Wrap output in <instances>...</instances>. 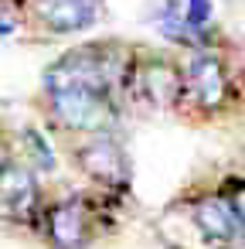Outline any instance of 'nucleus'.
Masks as SVG:
<instances>
[{
	"mask_svg": "<svg viewBox=\"0 0 245 249\" xmlns=\"http://www.w3.org/2000/svg\"><path fill=\"white\" fill-rule=\"evenodd\" d=\"M0 188H4V218L7 222H34V215L41 212V195H38L34 174L24 164L7 160Z\"/></svg>",
	"mask_w": 245,
	"mask_h": 249,
	"instance_id": "39448f33",
	"label": "nucleus"
},
{
	"mask_svg": "<svg viewBox=\"0 0 245 249\" xmlns=\"http://www.w3.org/2000/svg\"><path fill=\"white\" fill-rule=\"evenodd\" d=\"M79 164L85 167V174H92L99 184H106L113 191H123L130 181L126 154L109 133H92V140L79 147Z\"/></svg>",
	"mask_w": 245,
	"mask_h": 249,
	"instance_id": "f03ea898",
	"label": "nucleus"
},
{
	"mask_svg": "<svg viewBox=\"0 0 245 249\" xmlns=\"http://www.w3.org/2000/svg\"><path fill=\"white\" fill-rule=\"evenodd\" d=\"M184 96H191L201 109H218L228 99V75L225 65L214 55H197L191 58L184 72Z\"/></svg>",
	"mask_w": 245,
	"mask_h": 249,
	"instance_id": "20e7f679",
	"label": "nucleus"
},
{
	"mask_svg": "<svg viewBox=\"0 0 245 249\" xmlns=\"http://www.w3.org/2000/svg\"><path fill=\"white\" fill-rule=\"evenodd\" d=\"M228 198H231V205H235V215H238V222H242V232H245V184H238V191H228Z\"/></svg>",
	"mask_w": 245,
	"mask_h": 249,
	"instance_id": "6e6552de",
	"label": "nucleus"
},
{
	"mask_svg": "<svg viewBox=\"0 0 245 249\" xmlns=\"http://www.w3.org/2000/svg\"><path fill=\"white\" fill-rule=\"evenodd\" d=\"M45 232L55 249H82L92 239V208L85 198H62L45 212Z\"/></svg>",
	"mask_w": 245,
	"mask_h": 249,
	"instance_id": "f257e3e1",
	"label": "nucleus"
},
{
	"mask_svg": "<svg viewBox=\"0 0 245 249\" xmlns=\"http://www.w3.org/2000/svg\"><path fill=\"white\" fill-rule=\"evenodd\" d=\"M242 75H245V72H242Z\"/></svg>",
	"mask_w": 245,
	"mask_h": 249,
	"instance_id": "1a4fd4ad",
	"label": "nucleus"
},
{
	"mask_svg": "<svg viewBox=\"0 0 245 249\" xmlns=\"http://www.w3.org/2000/svg\"><path fill=\"white\" fill-rule=\"evenodd\" d=\"M194 225H197V232L208 242H221V246H228V242H235V239L245 235L228 195H208V198H201L194 205Z\"/></svg>",
	"mask_w": 245,
	"mask_h": 249,
	"instance_id": "423d86ee",
	"label": "nucleus"
},
{
	"mask_svg": "<svg viewBox=\"0 0 245 249\" xmlns=\"http://www.w3.org/2000/svg\"><path fill=\"white\" fill-rule=\"evenodd\" d=\"M34 7H38V18L58 35L82 31V28L96 24V18H99L96 0H34Z\"/></svg>",
	"mask_w": 245,
	"mask_h": 249,
	"instance_id": "0eeeda50",
	"label": "nucleus"
},
{
	"mask_svg": "<svg viewBox=\"0 0 245 249\" xmlns=\"http://www.w3.org/2000/svg\"><path fill=\"white\" fill-rule=\"evenodd\" d=\"M126 86H133V92L143 103L157 106V109L174 106L184 96V75L174 65H167V62H143V65L130 69Z\"/></svg>",
	"mask_w": 245,
	"mask_h": 249,
	"instance_id": "7ed1b4c3",
	"label": "nucleus"
}]
</instances>
